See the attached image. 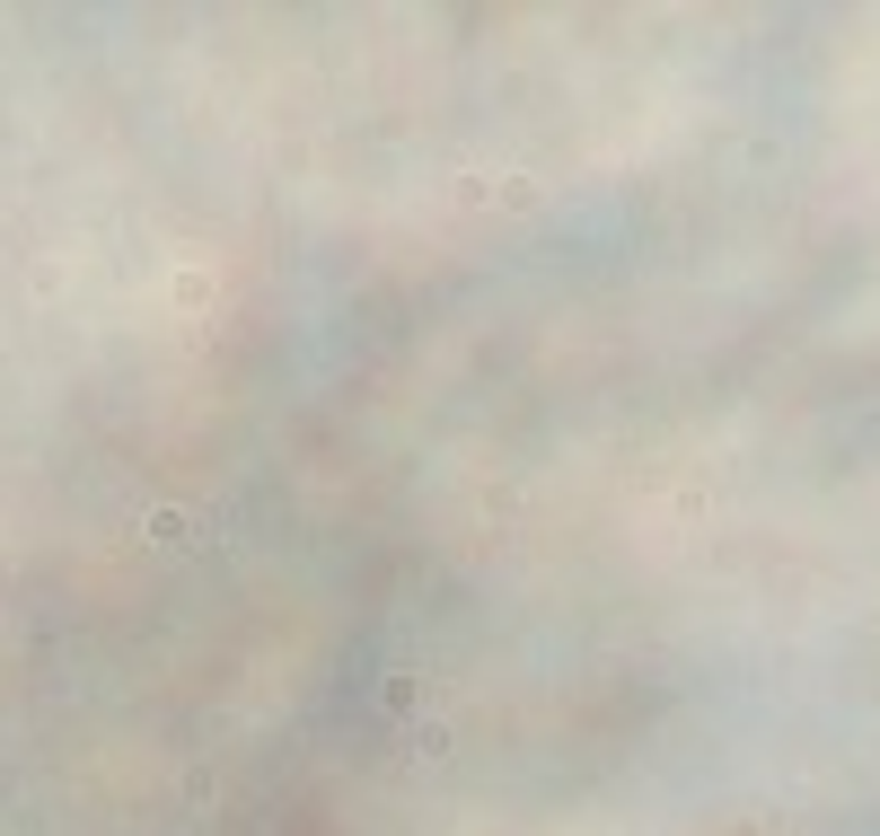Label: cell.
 <instances>
[{
  "instance_id": "obj_1",
  "label": "cell",
  "mask_w": 880,
  "mask_h": 836,
  "mask_svg": "<svg viewBox=\"0 0 880 836\" xmlns=\"http://www.w3.org/2000/svg\"><path fill=\"white\" fill-rule=\"evenodd\" d=\"M141 537H150V546H185V520H176V511H150Z\"/></svg>"
}]
</instances>
